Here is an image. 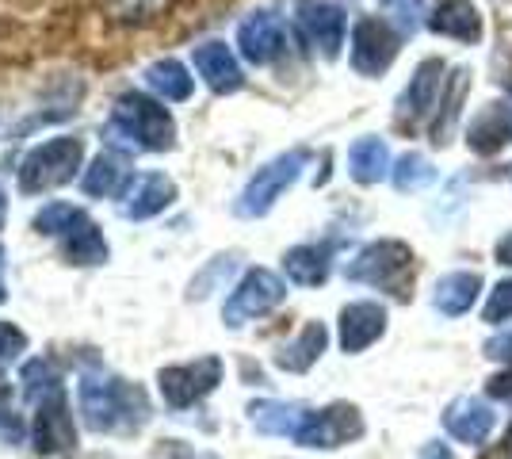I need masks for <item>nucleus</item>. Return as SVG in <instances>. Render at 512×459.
Masks as SVG:
<instances>
[{
    "instance_id": "obj_1",
    "label": "nucleus",
    "mask_w": 512,
    "mask_h": 459,
    "mask_svg": "<svg viewBox=\"0 0 512 459\" xmlns=\"http://www.w3.org/2000/svg\"><path fill=\"white\" fill-rule=\"evenodd\" d=\"M77 394H81V414L92 433H130L150 421L146 391L119 375H85Z\"/></svg>"
},
{
    "instance_id": "obj_2",
    "label": "nucleus",
    "mask_w": 512,
    "mask_h": 459,
    "mask_svg": "<svg viewBox=\"0 0 512 459\" xmlns=\"http://www.w3.org/2000/svg\"><path fill=\"white\" fill-rule=\"evenodd\" d=\"M176 138L172 115L146 92H123L115 100L111 123H107V142L127 146V150H169Z\"/></svg>"
},
{
    "instance_id": "obj_3",
    "label": "nucleus",
    "mask_w": 512,
    "mask_h": 459,
    "mask_svg": "<svg viewBox=\"0 0 512 459\" xmlns=\"http://www.w3.org/2000/svg\"><path fill=\"white\" fill-rule=\"evenodd\" d=\"M413 272H417V261H413V249L398 238H383L363 245L352 261L344 264V276L352 284H367L379 287V291H390L398 299H409L413 291Z\"/></svg>"
},
{
    "instance_id": "obj_4",
    "label": "nucleus",
    "mask_w": 512,
    "mask_h": 459,
    "mask_svg": "<svg viewBox=\"0 0 512 459\" xmlns=\"http://www.w3.org/2000/svg\"><path fill=\"white\" fill-rule=\"evenodd\" d=\"M81 157H85V142L81 138H50V142L35 146L23 157L20 188L27 196H39V192H50L58 184H69L73 173L81 169Z\"/></svg>"
},
{
    "instance_id": "obj_5",
    "label": "nucleus",
    "mask_w": 512,
    "mask_h": 459,
    "mask_svg": "<svg viewBox=\"0 0 512 459\" xmlns=\"http://www.w3.org/2000/svg\"><path fill=\"white\" fill-rule=\"evenodd\" d=\"M306 161H310V150H287L272 157L264 169H256V176L245 184V192L237 199V215L241 219H260V215H268L272 207H276V199L295 184L306 169Z\"/></svg>"
},
{
    "instance_id": "obj_6",
    "label": "nucleus",
    "mask_w": 512,
    "mask_h": 459,
    "mask_svg": "<svg viewBox=\"0 0 512 459\" xmlns=\"http://www.w3.org/2000/svg\"><path fill=\"white\" fill-rule=\"evenodd\" d=\"M283 299H287V284L279 280L276 272L253 268V272H245L241 284L230 291V299H226V306H222V318H226V326L230 329H241L245 322H253V318L272 314Z\"/></svg>"
},
{
    "instance_id": "obj_7",
    "label": "nucleus",
    "mask_w": 512,
    "mask_h": 459,
    "mask_svg": "<svg viewBox=\"0 0 512 459\" xmlns=\"http://www.w3.org/2000/svg\"><path fill=\"white\" fill-rule=\"evenodd\" d=\"M222 360L218 356H199L192 364H172V368H161L157 383H161V394L172 410H188L195 402H203L207 394L222 383Z\"/></svg>"
},
{
    "instance_id": "obj_8",
    "label": "nucleus",
    "mask_w": 512,
    "mask_h": 459,
    "mask_svg": "<svg viewBox=\"0 0 512 459\" xmlns=\"http://www.w3.org/2000/svg\"><path fill=\"white\" fill-rule=\"evenodd\" d=\"M363 437V414L352 402H329L321 410H310L302 429L295 433L299 444L306 448H344L352 440Z\"/></svg>"
},
{
    "instance_id": "obj_9",
    "label": "nucleus",
    "mask_w": 512,
    "mask_h": 459,
    "mask_svg": "<svg viewBox=\"0 0 512 459\" xmlns=\"http://www.w3.org/2000/svg\"><path fill=\"white\" fill-rule=\"evenodd\" d=\"M398 50H402V39H398L394 27H386L375 16L356 20V31H352V69L360 77H379V73H386V69L398 62Z\"/></svg>"
},
{
    "instance_id": "obj_10",
    "label": "nucleus",
    "mask_w": 512,
    "mask_h": 459,
    "mask_svg": "<svg viewBox=\"0 0 512 459\" xmlns=\"http://www.w3.org/2000/svg\"><path fill=\"white\" fill-rule=\"evenodd\" d=\"M77 448V425L69 414L65 387L35 402V452L39 456H69Z\"/></svg>"
},
{
    "instance_id": "obj_11",
    "label": "nucleus",
    "mask_w": 512,
    "mask_h": 459,
    "mask_svg": "<svg viewBox=\"0 0 512 459\" xmlns=\"http://www.w3.org/2000/svg\"><path fill=\"white\" fill-rule=\"evenodd\" d=\"M237 50H241L245 62L268 66L287 50V31H283V23L272 12H256V16H249L237 27Z\"/></svg>"
},
{
    "instance_id": "obj_12",
    "label": "nucleus",
    "mask_w": 512,
    "mask_h": 459,
    "mask_svg": "<svg viewBox=\"0 0 512 459\" xmlns=\"http://www.w3.org/2000/svg\"><path fill=\"white\" fill-rule=\"evenodd\" d=\"M444 81H448V66L440 62V58H425L417 73H413V81L406 85L402 92V100H398V115L402 119H413V123H425L436 115V96L444 92Z\"/></svg>"
},
{
    "instance_id": "obj_13",
    "label": "nucleus",
    "mask_w": 512,
    "mask_h": 459,
    "mask_svg": "<svg viewBox=\"0 0 512 459\" xmlns=\"http://www.w3.org/2000/svg\"><path fill=\"white\" fill-rule=\"evenodd\" d=\"M444 429H448L451 440H459V444H486L493 433V425H497V414L490 410V402H482V398H455L448 410H444Z\"/></svg>"
},
{
    "instance_id": "obj_14",
    "label": "nucleus",
    "mask_w": 512,
    "mask_h": 459,
    "mask_svg": "<svg viewBox=\"0 0 512 459\" xmlns=\"http://www.w3.org/2000/svg\"><path fill=\"white\" fill-rule=\"evenodd\" d=\"M299 27L325 58H337V50L344 43V12L337 4H329V0H302Z\"/></svg>"
},
{
    "instance_id": "obj_15",
    "label": "nucleus",
    "mask_w": 512,
    "mask_h": 459,
    "mask_svg": "<svg viewBox=\"0 0 512 459\" xmlns=\"http://www.w3.org/2000/svg\"><path fill=\"white\" fill-rule=\"evenodd\" d=\"M386 333V306L379 303H348L341 310V349L363 352Z\"/></svg>"
},
{
    "instance_id": "obj_16",
    "label": "nucleus",
    "mask_w": 512,
    "mask_h": 459,
    "mask_svg": "<svg viewBox=\"0 0 512 459\" xmlns=\"http://www.w3.org/2000/svg\"><path fill=\"white\" fill-rule=\"evenodd\" d=\"M172 199H176V184H172L165 173H146L138 176L134 184L127 188V196H123V219H153V215H161L165 207H169Z\"/></svg>"
},
{
    "instance_id": "obj_17",
    "label": "nucleus",
    "mask_w": 512,
    "mask_h": 459,
    "mask_svg": "<svg viewBox=\"0 0 512 459\" xmlns=\"http://www.w3.org/2000/svg\"><path fill=\"white\" fill-rule=\"evenodd\" d=\"M428 27L444 39H455V43H478L482 39V16L470 0H436Z\"/></svg>"
},
{
    "instance_id": "obj_18",
    "label": "nucleus",
    "mask_w": 512,
    "mask_h": 459,
    "mask_svg": "<svg viewBox=\"0 0 512 459\" xmlns=\"http://www.w3.org/2000/svg\"><path fill=\"white\" fill-rule=\"evenodd\" d=\"M195 69H199V77L207 81V88H211V92H218V96L237 92V88L245 85L241 66H237V58L230 54V46H226V43L195 46Z\"/></svg>"
},
{
    "instance_id": "obj_19",
    "label": "nucleus",
    "mask_w": 512,
    "mask_h": 459,
    "mask_svg": "<svg viewBox=\"0 0 512 459\" xmlns=\"http://www.w3.org/2000/svg\"><path fill=\"white\" fill-rule=\"evenodd\" d=\"M505 142H512V100L490 104V108L478 111V119L467 127V146L482 157L497 153Z\"/></svg>"
},
{
    "instance_id": "obj_20",
    "label": "nucleus",
    "mask_w": 512,
    "mask_h": 459,
    "mask_svg": "<svg viewBox=\"0 0 512 459\" xmlns=\"http://www.w3.org/2000/svg\"><path fill=\"white\" fill-rule=\"evenodd\" d=\"M470 88V69H451L448 81H444V92H440V104H436V115H432V142L436 146H448L451 134H455V123H459V111H463V100H467Z\"/></svg>"
},
{
    "instance_id": "obj_21",
    "label": "nucleus",
    "mask_w": 512,
    "mask_h": 459,
    "mask_svg": "<svg viewBox=\"0 0 512 459\" xmlns=\"http://www.w3.org/2000/svg\"><path fill=\"white\" fill-rule=\"evenodd\" d=\"M325 345H329V329H325V322H306L299 337H295V341H287V345L276 352V368L295 372V375L310 372V368L321 360Z\"/></svg>"
},
{
    "instance_id": "obj_22",
    "label": "nucleus",
    "mask_w": 512,
    "mask_h": 459,
    "mask_svg": "<svg viewBox=\"0 0 512 459\" xmlns=\"http://www.w3.org/2000/svg\"><path fill=\"white\" fill-rule=\"evenodd\" d=\"M283 272L299 287H321L333 272V245H295L283 257Z\"/></svg>"
},
{
    "instance_id": "obj_23",
    "label": "nucleus",
    "mask_w": 512,
    "mask_h": 459,
    "mask_svg": "<svg viewBox=\"0 0 512 459\" xmlns=\"http://www.w3.org/2000/svg\"><path fill=\"white\" fill-rule=\"evenodd\" d=\"M478 291H482V276L478 272H448L436 280V291H432V306L448 318H459L467 314L470 306L478 303Z\"/></svg>"
},
{
    "instance_id": "obj_24",
    "label": "nucleus",
    "mask_w": 512,
    "mask_h": 459,
    "mask_svg": "<svg viewBox=\"0 0 512 459\" xmlns=\"http://www.w3.org/2000/svg\"><path fill=\"white\" fill-rule=\"evenodd\" d=\"M306 406L302 402H253L249 406V421L256 425V433H268V437H295L306 421Z\"/></svg>"
},
{
    "instance_id": "obj_25",
    "label": "nucleus",
    "mask_w": 512,
    "mask_h": 459,
    "mask_svg": "<svg viewBox=\"0 0 512 459\" xmlns=\"http://www.w3.org/2000/svg\"><path fill=\"white\" fill-rule=\"evenodd\" d=\"M348 169H352L356 184H379L386 176V169H390V150H386L383 138H360V142H352Z\"/></svg>"
},
{
    "instance_id": "obj_26",
    "label": "nucleus",
    "mask_w": 512,
    "mask_h": 459,
    "mask_svg": "<svg viewBox=\"0 0 512 459\" xmlns=\"http://www.w3.org/2000/svg\"><path fill=\"white\" fill-rule=\"evenodd\" d=\"M65 261L73 264H104L107 261V241L96 230V222H77L65 234Z\"/></svg>"
},
{
    "instance_id": "obj_27",
    "label": "nucleus",
    "mask_w": 512,
    "mask_h": 459,
    "mask_svg": "<svg viewBox=\"0 0 512 459\" xmlns=\"http://www.w3.org/2000/svg\"><path fill=\"white\" fill-rule=\"evenodd\" d=\"M390 180L398 192H425L428 184H436V165L428 161L425 153H402L398 165L390 169Z\"/></svg>"
},
{
    "instance_id": "obj_28",
    "label": "nucleus",
    "mask_w": 512,
    "mask_h": 459,
    "mask_svg": "<svg viewBox=\"0 0 512 459\" xmlns=\"http://www.w3.org/2000/svg\"><path fill=\"white\" fill-rule=\"evenodd\" d=\"M146 81H150L153 92H161L165 100H188V96H192V77H188V69L180 66V62H172V58L153 62V66L146 69Z\"/></svg>"
},
{
    "instance_id": "obj_29",
    "label": "nucleus",
    "mask_w": 512,
    "mask_h": 459,
    "mask_svg": "<svg viewBox=\"0 0 512 459\" xmlns=\"http://www.w3.org/2000/svg\"><path fill=\"white\" fill-rule=\"evenodd\" d=\"M123 161L119 157H111V153H100L96 161H92V169L85 173V192L88 196H115L119 192V184H123Z\"/></svg>"
},
{
    "instance_id": "obj_30",
    "label": "nucleus",
    "mask_w": 512,
    "mask_h": 459,
    "mask_svg": "<svg viewBox=\"0 0 512 459\" xmlns=\"http://www.w3.org/2000/svg\"><path fill=\"white\" fill-rule=\"evenodd\" d=\"M77 222H85V211L73 203H46L43 211L35 215V230L39 234H69Z\"/></svg>"
},
{
    "instance_id": "obj_31",
    "label": "nucleus",
    "mask_w": 512,
    "mask_h": 459,
    "mask_svg": "<svg viewBox=\"0 0 512 459\" xmlns=\"http://www.w3.org/2000/svg\"><path fill=\"white\" fill-rule=\"evenodd\" d=\"M58 387H62V375H58V368H54L50 360H31V364L23 368V391H27L31 402L54 394Z\"/></svg>"
},
{
    "instance_id": "obj_32",
    "label": "nucleus",
    "mask_w": 512,
    "mask_h": 459,
    "mask_svg": "<svg viewBox=\"0 0 512 459\" xmlns=\"http://www.w3.org/2000/svg\"><path fill=\"white\" fill-rule=\"evenodd\" d=\"M386 8V16L398 23V31L409 35V31H417V23L425 16V0H379Z\"/></svg>"
},
{
    "instance_id": "obj_33",
    "label": "nucleus",
    "mask_w": 512,
    "mask_h": 459,
    "mask_svg": "<svg viewBox=\"0 0 512 459\" xmlns=\"http://www.w3.org/2000/svg\"><path fill=\"white\" fill-rule=\"evenodd\" d=\"M482 322H490V326L512 322V280H501V284L490 291V303L482 310Z\"/></svg>"
},
{
    "instance_id": "obj_34",
    "label": "nucleus",
    "mask_w": 512,
    "mask_h": 459,
    "mask_svg": "<svg viewBox=\"0 0 512 459\" xmlns=\"http://www.w3.org/2000/svg\"><path fill=\"white\" fill-rule=\"evenodd\" d=\"M23 352H27V333L12 322H0V368L16 364Z\"/></svg>"
},
{
    "instance_id": "obj_35",
    "label": "nucleus",
    "mask_w": 512,
    "mask_h": 459,
    "mask_svg": "<svg viewBox=\"0 0 512 459\" xmlns=\"http://www.w3.org/2000/svg\"><path fill=\"white\" fill-rule=\"evenodd\" d=\"M153 459H218V456L195 448V444H184V440H161V444L153 448Z\"/></svg>"
},
{
    "instance_id": "obj_36",
    "label": "nucleus",
    "mask_w": 512,
    "mask_h": 459,
    "mask_svg": "<svg viewBox=\"0 0 512 459\" xmlns=\"http://www.w3.org/2000/svg\"><path fill=\"white\" fill-rule=\"evenodd\" d=\"M0 429L12 440L20 437V417H16V402H12V387L8 383H0Z\"/></svg>"
},
{
    "instance_id": "obj_37",
    "label": "nucleus",
    "mask_w": 512,
    "mask_h": 459,
    "mask_svg": "<svg viewBox=\"0 0 512 459\" xmlns=\"http://www.w3.org/2000/svg\"><path fill=\"white\" fill-rule=\"evenodd\" d=\"M482 352H486L490 360H497V364H509V368H512V329H501V333H493Z\"/></svg>"
},
{
    "instance_id": "obj_38",
    "label": "nucleus",
    "mask_w": 512,
    "mask_h": 459,
    "mask_svg": "<svg viewBox=\"0 0 512 459\" xmlns=\"http://www.w3.org/2000/svg\"><path fill=\"white\" fill-rule=\"evenodd\" d=\"M486 394L497 398V402H512V368L501 375H493L490 383H486Z\"/></svg>"
},
{
    "instance_id": "obj_39",
    "label": "nucleus",
    "mask_w": 512,
    "mask_h": 459,
    "mask_svg": "<svg viewBox=\"0 0 512 459\" xmlns=\"http://www.w3.org/2000/svg\"><path fill=\"white\" fill-rule=\"evenodd\" d=\"M421 459H455L444 440H425V448H421Z\"/></svg>"
},
{
    "instance_id": "obj_40",
    "label": "nucleus",
    "mask_w": 512,
    "mask_h": 459,
    "mask_svg": "<svg viewBox=\"0 0 512 459\" xmlns=\"http://www.w3.org/2000/svg\"><path fill=\"white\" fill-rule=\"evenodd\" d=\"M497 264H509V268H512V230L497 241Z\"/></svg>"
},
{
    "instance_id": "obj_41",
    "label": "nucleus",
    "mask_w": 512,
    "mask_h": 459,
    "mask_svg": "<svg viewBox=\"0 0 512 459\" xmlns=\"http://www.w3.org/2000/svg\"><path fill=\"white\" fill-rule=\"evenodd\" d=\"M486 459H512V425H509V433H505V440H501V448L490 452Z\"/></svg>"
},
{
    "instance_id": "obj_42",
    "label": "nucleus",
    "mask_w": 512,
    "mask_h": 459,
    "mask_svg": "<svg viewBox=\"0 0 512 459\" xmlns=\"http://www.w3.org/2000/svg\"><path fill=\"white\" fill-rule=\"evenodd\" d=\"M8 299V287H4V249H0V303Z\"/></svg>"
},
{
    "instance_id": "obj_43",
    "label": "nucleus",
    "mask_w": 512,
    "mask_h": 459,
    "mask_svg": "<svg viewBox=\"0 0 512 459\" xmlns=\"http://www.w3.org/2000/svg\"><path fill=\"white\" fill-rule=\"evenodd\" d=\"M4 211H8V199H4V188H0V226H4Z\"/></svg>"
}]
</instances>
